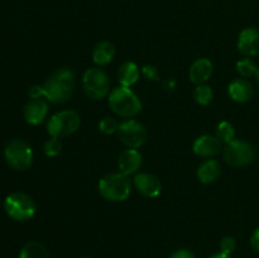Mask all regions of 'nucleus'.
Listing matches in <instances>:
<instances>
[{
	"label": "nucleus",
	"mask_w": 259,
	"mask_h": 258,
	"mask_svg": "<svg viewBox=\"0 0 259 258\" xmlns=\"http://www.w3.org/2000/svg\"><path fill=\"white\" fill-rule=\"evenodd\" d=\"M76 77L71 68H57L43 83V96L50 103L65 104L72 96Z\"/></svg>",
	"instance_id": "nucleus-1"
},
{
	"label": "nucleus",
	"mask_w": 259,
	"mask_h": 258,
	"mask_svg": "<svg viewBox=\"0 0 259 258\" xmlns=\"http://www.w3.org/2000/svg\"><path fill=\"white\" fill-rule=\"evenodd\" d=\"M109 106L123 118H133L142 111V103L131 88L119 86L109 94Z\"/></svg>",
	"instance_id": "nucleus-2"
},
{
	"label": "nucleus",
	"mask_w": 259,
	"mask_h": 258,
	"mask_svg": "<svg viewBox=\"0 0 259 258\" xmlns=\"http://www.w3.org/2000/svg\"><path fill=\"white\" fill-rule=\"evenodd\" d=\"M131 191L132 184L129 176L121 172L106 175L99 181V192L108 201H124L128 199Z\"/></svg>",
	"instance_id": "nucleus-3"
},
{
	"label": "nucleus",
	"mask_w": 259,
	"mask_h": 258,
	"mask_svg": "<svg viewBox=\"0 0 259 258\" xmlns=\"http://www.w3.org/2000/svg\"><path fill=\"white\" fill-rule=\"evenodd\" d=\"M4 210L8 217L17 222H27L35 214V204L29 195L24 192H13L4 201Z\"/></svg>",
	"instance_id": "nucleus-4"
},
{
	"label": "nucleus",
	"mask_w": 259,
	"mask_h": 258,
	"mask_svg": "<svg viewBox=\"0 0 259 258\" xmlns=\"http://www.w3.org/2000/svg\"><path fill=\"white\" fill-rule=\"evenodd\" d=\"M80 123V115L75 110H62L51 116L47 123V132L51 137L62 139L75 133Z\"/></svg>",
	"instance_id": "nucleus-5"
},
{
	"label": "nucleus",
	"mask_w": 259,
	"mask_h": 258,
	"mask_svg": "<svg viewBox=\"0 0 259 258\" xmlns=\"http://www.w3.org/2000/svg\"><path fill=\"white\" fill-rule=\"evenodd\" d=\"M4 157L10 168L15 171H25L32 166L33 151L27 142L13 139L5 147Z\"/></svg>",
	"instance_id": "nucleus-6"
},
{
	"label": "nucleus",
	"mask_w": 259,
	"mask_h": 258,
	"mask_svg": "<svg viewBox=\"0 0 259 258\" xmlns=\"http://www.w3.org/2000/svg\"><path fill=\"white\" fill-rule=\"evenodd\" d=\"M225 162L232 167H244L253 163L255 159V151L253 146L242 139H233L225 144L223 151Z\"/></svg>",
	"instance_id": "nucleus-7"
},
{
	"label": "nucleus",
	"mask_w": 259,
	"mask_h": 258,
	"mask_svg": "<svg viewBox=\"0 0 259 258\" xmlns=\"http://www.w3.org/2000/svg\"><path fill=\"white\" fill-rule=\"evenodd\" d=\"M82 88L89 98L93 100H101L109 94L110 82L103 70L89 68L82 76Z\"/></svg>",
	"instance_id": "nucleus-8"
},
{
	"label": "nucleus",
	"mask_w": 259,
	"mask_h": 258,
	"mask_svg": "<svg viewBox=\"0 0 259 258\" xmlns=\"http://www.w3.org/2000/svg\"><path fill=\"white\" fill-rule=\"evenodd\" d=\"M119 139L121 143L125 144L128 148H139L143 146L147 139V131L141 121L136 119H129V120L123 121L118 126Z\"/></svg>",
	"instance_id": "nucleus-9"
},
{
	"label": "nucleus",
	"mask_w": 259,
	"mask_h": 258,
	"mask_svg": "<svg viewBox=\"0 0 259 258\" xmlns=\"http://www.w3.org/2000/svg\"><path fill=\"white\" fill-rule=\"evenodd\" d=\"M134 186L144 197H157L162 191V184L152 174H138L134 179Z\"/></svg>",
	"instance_id": "nucleus-10"
},
{
	"label": "nucleus",
	"mask_w": 259,
	"mask_h": 258,
	"mask_svg": "<svg viewBox=\"0 0 259 258\" xmlns=\"http://www.w3.org/2000/svg\"><path fill=\"white\" fill-rule=\"evenodd\" d=\"M238 50L247 57L259 55V30L255 28H245L238 38Z\"/></svg>",
	"instance_id": "nucleus-11"
},
{
	"label": "nucleus",
	"mask_w": 259,
	"mask_h": 258,
	"mask_svg": "<svg viewBox=\"0 0 259 258\" xmlns=\"http://www.w3.org/2000/svg\"><path fill=\"white\" fill-rule=\"evenodd\" d=\"M222 149V142L214 136L204 134V136L196 138V141L192 144V151L196 156L202 158H209V157L218 154Z\"/></svg>",
	"instance_id": "nucleus-12"
},
{
	"label": "nucleus",
	"mask_w": 259,
	"mask_h": 258,
	"mask_svg": "<svg viewBox=\"0 0 259 258\" xmlns=\"http://www.w3.org/2000/svg\"><path fill=\"white\" fill-rule=\"evenodd\" d=\"M48 114V104L45 99H30L24 108V119L30 125H38Z\"/></svg>",
	"instance_id": "nucleus-13"
},
{
	"label": "nucleus",
	"mask_w": 259,
	"mask_h": 258,
	"mask_svg": "<svg viewBox=\"0 0 259 258\" xmlns=\"http://www.w3.org/2000/svg\"><path fill=\"white\" fill-rule=\"evenodd\" d=\"M142 166V154L136 148H128L121 152L118 159V167L121 174L133 175L141 168Z\"/></svg>",
	"instance_id": "nucleus-14"
},
{
	"label": "nucleus",
	"mask_w": 259,
	"mask_h": 258,
	"mask_svg": "<svg viewBox=\"0 0 259 258\" xmlns=\"http://www.w3.org/2000/svg\"><path fill=\"white\" fill-rule=\"evenodd\" d=\"M253 86L247 78H237L228 86V94L235 103H247L253 96Z\"/></svg>",
	"instance_id": "nucleus-15"
},
{
	"label": "nucleus",
	"mask_w": 259,
	"mask_h": 258,
	"mask_svg": "<svg viewBox=\"0 0 259 258\" xmlns=\"http://www.w3.org/2000/svg\"><path fill=\"white\" fill-rule=\"evenodd\" d=\"M190 80L195 85L206 82L212 75V63L209 58H197L190 67Z\"/></svg>",
	"instance_id": "nucleus-16"
},
{
	"label": "nucleus",
	"mask_w": 259,
	"mask_h": 258,
	"mask_svg": "<svg viewBox=\"0 0 259 258\" xmlns=\"http://www.w3.org/2000/svg\"><path fill=\"white\" fill-rule=\"evenodd\" d=\"M222 175V166L217 159H206L197 168V179L202 184L215 182Z\"/></svg>",
	"instance_id": "nucleus-17"
},
{
	"label": "nucleus",
	"mask_w": 259,
	"mask_h": 258,
	"mask_svg": "<svg viewBox=\"0 0 259 258\" xmlns=\"http://www.w3.org/2000/svg\"><path fill=\"white\" fill-rule=\"evenodd\" d=\"M115 56V47L109 40H103L98 43L93 51V61L98 66H106L114 60Z\"/></svg>",
	"instance_id": "nucleus-18"
},
{
	"label": "nucleus",
	"mask_w": 259,
	"mask_h": 258,
	"mask_svg": "<svg viewBox=\"0 0 259 258\" xmlns=\"http://www.w3.org/2000/svg\"><path fill=\"white\" fill-rule=\"evenodd\" d=\"M139 75H141V71H139L138 66L134 62L128 61L119 67L118 80L120 82V86L131 88L139 80Z\"/></svg>",
	"instance_id": "nucleus-19"
},
{
	"label": "nucleus",
	"mask_w": 259,
	"mask_h": 258,
	"mask_svg": "<svg viewBox=\"0 0 259 258\" xmlns=\"http://www.w3.org/2000/svg\"><path fill=\"white\" fill-rule=\"evenodd\" d=\"M19 258H50V254H48L47 248L42 243L33 240L22 248Z\"/></svg>",
	"instance_id": "nucleus-20"
},
{
	"label": "nucleus",
	"mask_w": 259,
	"mask_h": 258,
	"mask_svg": "<svg viewBox=\"0 0 259 258\" xmlns=\"http://www.w3.org/2000/svg\"><path fill=\"white\" fill-rule=\"evenodd\" d=\"M194 99L199 105L206 106L209 105L210 103L214 99V93H212V89L210 86L204 85H197L196 89L194 90Z\"/></svg>",
	"instance_id": "nucleus-21"
},
{
	"label": "nucleus",
	"mask_w": 259,
	"mask_h": 258,
	"mask_svg": "<svg viewBox=\"0 0 259 258\" xmlns=\"http://www.w3.org/2000/svg\"><path fill=\"white\" fill-rule=\"evenodd\" d=\"M235 129L232 123L229 121H220L217 126V138L219 139L222 143H229L234 139Z\"/></svg>",
	"instance_id": "nucleus-22"
},
{
	"label": "nucleus",
	"mask_w": 259,
	"mask_h": 258,
	"mask_svg": "<svg viewBox=\"0 0 259 258\" xmlns=\"http://www.w3.org/2000/svg\"><path fill=\"white\" fill-rule=\"evenodd\" d=\"M237 71L243 77H252V76H255L258 67L250 58H243V60L238 61Z\"/></svg>",
	"instance_id": "nucleus-23"
},
{
	"label": "nucleus",
	"mask_w": 259,
	"mask_h": 258,
	"mask_svg": "<svg viewBox=\"0 0 259 258\" xmlns=\"http://www.w3.org/2000/svg\"><path fill=\"white\" fill-rule=\"evenodd\" d=\"M45 153L48 157H56L61 153L62 151V143H61L60 138H55V137H51V139H48L45 143Z\"/></svg>",
	"instance_id": "nucleus-24"
},
{
	"label": "nucleus",
	"mask_w": 259,
	"mask_h": 258,
	"mask_svg": "<svg viewBox=\"0 0 259 258\" xmlns=\"http://www.w3.org/2000/svg\"><path fill=\"white\" fill-rule=\"evenodd\" d=\"M118 121L115 120V119L113 118H109V116H106V118H103L100 120V123H99V129H100L101 133L104 134H113L115 133L116 131H118Z\"/></svg>",
	"instance_id": "nucleus-25"
},
{
	"label": "nucleus",
	"mask_w": 259,
	"mask_h": 258,
	"mask_svg": "<svg viewBox=\"0 0 259 258\" xmlns=\"http://www.w3.org/2000/svg\"><path fill=\"white\" fill-rule=\"evenodd\" d=\"M235 247H237V242L233 237H225L220 242V252L224 254H232L235 250Z\"/></svg>",
	"instance_id": "nucleus-26"
},
{
	"label": "nucleus",
	"mask_w": 259,
	"mask_h": 258,
	"mask_svg": "<svg viewBox=\"0 0 259 258\" xmlns=\"http://www.w3.org/2000/svg\"><path fill=\"white\" fill-rule=\"evenodd\" d=\"M142 75L146 80L148 81H158L159 80V72L157 70L156 66L153 65H146L142 68Z\"/></svg>",
	"instance_id": "nucleus-27"
},
{
	"label": "nucleus",
	"mask_w": 259,
	"mask_h": 258,
	"mask_svg": "<svg viewBox=\"0 0 259 258\" xmlns=\"http://www.w3.org/2000/svg\"><path fill=\"white\" fill-rule=\"evenodd\" d=\"M28 94L30 99H40L43 96V88L39 85H33L28 90Z\"/></svg>",
	"instance_id": "nucleus-28"
},
{
	"label": "nucleus",
	"mask_w": 259,
	"mask_h": 258,
	"mask_svg": "<svg viewBox=\"0 0 259 258\" xmlns=\"http://www.w3.org/2000/svg\"><path fill=\"white\" fill-rule=\"evenodd\" d=\"M169 258H196L194 253L189 249H179L174 252Z\"/></svg>",
	"instance_id": "nucleus-29"
},
{
	"label": "nucleus",
	"mask_w": 259,
	"mask_h": 258,
	"mask_svg": "<svg viewBox=\"0 0 259 258\" xmlns=\"http://www.w3.org/2000/svg\"><path fill=\"white\" fill-rule=\"evenodd\" d=\"M250 244H252L253 249L257 250L259 253V228L254 230V233H253L252 237H250Z\"/></svg>",
	"instance_id": "nucleus-30"
},
{
	"label": "nucleus",
	"mask_w": 259,
	"mask_h": 258,
	"mask_svg": "<svg viewBox=\"0 0 259 258\" xmlns=\"http://www.w3.org/2000/svg\"><path fill=\"white\" fill-rule=\"evenodd\" d=\"M163 86H164V89H166V90L172 91L175 88H176V81H175L174 78H168V80L164 81Z\"/></svg>",
	"instance_id": "nucleus-31"
},
{
	"label": "nucleus",
	"mask_w": 259,
	"mask_h": 258,
	"mask_svg": "<svg viewBox=\"0 0 259 258\" xmlns=\"http://www.w3.org/2000/svg\"><path fill=\"white\" fill-rule=\"evenodd\" d=\"M210 258H230V257L228 254H224V253L220 252V253H217V254L211 255V257H210Z\"/></svg>",
	"instance_id": "nucleus-32"
},
{
	"label": "nucleus",
	"mask_w": 259,
	"mask_h": 258,
	"mask_svg": "<svg viewBox=\"0 0 259 258\" xmlns=\"http://www.w3.org/2000/svg\"><path fill=\"white\" fill-rule=\"evenodd\" d=\"M255 78H257V82L259 83V67H258V71H257V73H255Z\"/></svg>",
	"instance_id": "nucleus-33"
},
{
	"label": "nucleus",
	"mask_w": 259,
	"mask_h": 258,
	"mask_svg": "<svg viewBox=\"0 0 259 258\" xmlns=\"http://www.w3.org/2000/svg\"><path fill=\"white\" fill-rule=\"evenodd\" d=\"M83 258H89V257H83Z\"/></svg>",
	"instance_id": "nucleus-34"
}]
</instances>
